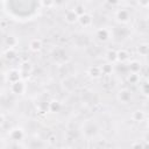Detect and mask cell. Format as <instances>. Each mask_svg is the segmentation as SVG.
Returning a JSON list of instances; mask_svg holds the SVG:
<instances>
[{"mask_svg":"<svg viewBox=\"0 0 149 149\" xmlns=\"http://www.w3.org/2000/svg\"><path fill=\"white\" fill-rule=\"evenodd\" d=\"M116 98H118V100H119L120 104L127 105V104H129V102L133 100V93H132V91H130L129 88L123 87V88H120V90L118 91Z\"/></svg>","mask_w":149,"mask_h":149,"instance_id":"1","label":"cell"},{"mask_svg":"<svg viewBox=\"0 0 149 149\" xmlns=\"http://www.w3.org/2000/svg\"><path fill=\"white\" fill-rule=\"evenodd\" d=\"M114 16H115V20L119 23H128L129 20H130V13L126 8H119V9H116Z\"/></svg>","mask_w":149,"mask_h":149,"instance_id":"2","label":"cell"},{"mask_svg":"<svg viewBox=\"0 0 149 149\" xmlns=\"http://www.w3.org/2000/svg\"><path fill=\"white\" fill-rule=\"evenodd\" d=\"M6 78H7V81L10 83V84H14L19 80H22V73H21V70H17V69H10L8 70L7 74H6Z\"/></svg>","mask_w":149,"mask_h":149,"instance_id":"3","label":"cell"},{"mask_svg":"<svg viewBox=\"0 0 149 149\" xmlns=\"http://www.w3.org/2000/svg\"><path fill=\"white\" fill-rule=\"evenodd\" d=\"M95 38L99 42H107L111 38V31L107 28H105V27L98 28L95 30Z\"/></svg>","mask_w":149,"mask_h":149,"instance_id":"4","label":"cell"},{"mask_svg":"<svg viewBox=\"0 0 149 149\" xmlns=\"http://www.w3.org/2000/svg\"><path fill=\"white\" fill-rule=\"evenodd\" d=\"M8 136H9V139H10L12 141L19 142V141L23 140V137H24V132H23L22 128L15 127V128H12V129H10V132L8 133Z\"/></svg>","mask_w":149,"mask_h":149,"instance_id":"5","label":"cell"},{"mask_svg":"<svg viewBox=\"0 0 149 149\" xmlns=\"http://www.w3.org/2000/svg\"><path fill=\"white\" fill-rule=\"evenodd\" d=\"M10 91L12 93L14 94H17V95H21L26 92V84L23 80H19L14 84H10Z\"/></svg>","mask_w":149,"mask_h":149,"instance_id":"6","label":"cell"},{"mask_svg":"<svg viewBox=\"0 0 149 149\" xmlns=\"http://www.w3.org/2000/svg\"><path fill=\"white\" fill-rule=\"evenodd\" d=\"M78 23L84 28H90L93 23V17L90 13H85L84 15L78 17Z\"/></svg>","mask_w":149,"mask_h":149,"instance_id":"7","label":"cell"},{"mask_svg":"<svg viewBox=\"0 0 149 149\" xmlns=\"http://www.w3.org/2000/svg\"><path fill=\"white\" fill-rule=\"evenodd\" d=\"M17 44H19V40L14 35H7L3 40V45L6 47L5 49H15Z\"/></svg>","mask_w":149,"mask_h":149,"instance_id":"8","label":"cell"},{"mask_svg":"<svg viewBox=\"0 0 149 149\" xmlns=\"http://www.w3.org/2000/svg\"><path fill=\"white\" fill-rule=\"evenodd\" d=\"M78 15L74 13V10L71 8V9H68L66 12H65V14H64V20H65V22L66 23H69V24H73V23H77L78 22Z\"/></svg>","mask_w":149,"mask_h":149,"instance_id":"9","label":"cell"},{"mask_svg":"<svg viewBox=\"0 0 149 149\" xmlns=\"http://www.w3.org/2000/svg\"><path fill=\"white\" fill-rule=\"evenodd\" d=\"M87 74L90 78L92 79H99L101 76H102V72H101V69L100 66L98 65H92L87 69Z\"/></svg>","mask_w":149,"mask_h":149,"instance_id":"10","label":"cell"},{"mask_svg":"<svg viewBox=\"0 0 149 149\" xmlns=\"http://www.w3.org/2000/svg\"><path fill=\"white\" fill-rule=\"evenodd\" d=\"M128 69H129V73H136V74H139L140 71L142 70V64H141L140 61H137V59H133V61L129 62V64H128Z\"/></svg>","mask_w":149,"mask_h":149,"instance_id":"11","label":"cell"},{"mask_svg":"<svg viewBox=\"0 0 149 149\" xmlns=\"http://www.w3.org/2000/svg\"><path fill=\"white\" fill-rule=\"evenodd\" d=\"M43 47V43L40 38H33L30 40L29 42V49L33 51V52H38Z\"/></svg>","mask_w":149,"mask_h":149,"instance_id":"12","label":"cell"},{"mask_svg":"<svg viewBox=\"0 0 149 149\" xmlns=\"http://www.w3.org/2000/svg\"><path fill=\"white\" fill-rule=\"evenodd\" d=\"M146 119H147L146 113H144V111H142V109H136V111H134V112L132 113V120L135 121V122H142V121H144Z\"/></svg>","mask_w":149,"mask_h":149,"instance_id":"13","label":"cell"},{"mask_svg":"<svg viewBox=\"0 0 149 149\" xmlns=\"http://www.w3.org/2000/svg\"><path fill=\"white\" fill-rule=\"evenodd\" d=\"M62 109V104L59 100H56V99H52L49 101V112L50 113H58L59 111Z\"/></svg>","mask_w":149,"mask_h":149,"instance_id":"14","label":"cell"},{"mask_svg":"<svg viewBox=\"0 0 149 149\" xmlns=\"http://www.w3.org/2000/svg\"><path fill=\"white\" fill-rule=\"evenodd\" d=\"M106 56V59L108 63L113 64L115 62H118V50H114V49H108L105 54Z\"/></svg>","mask_w":149,"mask_h":149,"instance_id":"15","label":"cell"},{"mask_svg":"<svg viewBox=\"0 0 149 149\" xmlns=\"http://www.w3.org/2000/svg\"><path fill=\"white\" fill-rule=\"evenodd\" d=\"M130 54L128 52V50L126 49H119L118 50V62L120 63H126L129 61Z\"/></svg>","mask_w":149,"mask_h":149,"instance_id":"16","label":"cell"},{"mask_svg":"<svg viewBox=\"0 0 149 149\" xmlns=\"http://www.w3.org/2000/svg\"><path fill=\"white\" fill-rule=\"evenodd\" d=\"M20 70H21V73H24V74H30V72L33 71V65L30 62L26 61V62H22L21 65H20Z\"/></svg>","mask_w":149,"mask_h":149,"instance_id":"17","label":"cell"},{"mask_svg":"<svg viewBox=\"0 0 149 149\" xmlns=\"http://www.w3.org/2000/svg\"><path fill=\"white\" fill-rule=\"evenodd\" d=\"M2 56L7 61H13L16 57V50L15 49H3Z\"/></svg>","mask_w":149,"mask_h":149,"instance_id":"18","label":"cell"},{"mask_svg":"<svg viewBox=\"0 0 149 149\" xmlns=\"http://www.w3.org/2000/svg\"><path fill=\"white\" fill-rule=\"evenodd\" d=\"M136 51L140 56H147L149 55V44L148 43H141L137 45Z\"/></svg>","mask_w":149,"mask_h":149,"instance_id":"19","label":"cell"},{"mask_svg":"<svg viewBox=\"0 0 149 149\" xmlns=\"http://www.w3.org/2000/svg\"><path fill=\"white\" fill-rule=\"evenodd\" d=\"M100 69H101V72H102V74H106V76H109V74H112V72H113V64H111V63H104V64H101L100 65Z\"/></svg>","mask_w":149,"mask_h":149,"instance_id":"20","label":"cell"},{"mask_svg":"<svg viewBox=\"0 0 149 149\" xmlns=\"http://www.w3.org/2000/svg\"><path fill=\"white\" fill-rule=\"evenodd\" d=\"M72 9L74 10V13H76L78 16H81V15H84L85 13H87V12H86V7H85L83 3H76Z\"/></svg>","mask_w":149,"mask_h":149,"instance_id":"21","label":"cell"},{"mask_svg":"<svg viewBox=\"0 0 149 149\" xmlns=\"http://www.w3.org/2000/svg\"><path fill=\"white\" fill-rule=\"evenodd\" d=\"M127 81H128L129 84H132V85H136V84L140 81V77H139V74H136V73H128V76H127Z\"/></svg>","mask_w":149,"mask_h":149,"instance_id":"22","label":"cell"},{"mask_svg":"<svg viewBox=\"0 0 149 149\" xmlns=\"http://www.w3.org/2000/svg\"><path fill=\"white\" fill-rule=\"evenodd\" d=\"M47 143L49 146H56V143H57V136L55 134H50L47 137Z\"/></svg>","mask_w":149,"mask_h":149,"instance_id":"23","label":"cell"},{"mask_svg":"<svg viewBox=\"0 0 149 149\" xmlns=\"http://www.w3.org/2000/svg\"><path fill=\"white\" fill-rule=\"evenodd\" d=\"M141 92H142L144 95H148V97H149V80L141 84Z\"/></svg>","mask_w":149,"mask_h":149,"instance_id":"24","label":"cell"},{"mask_svg":"<svg viewBox=\"0 0 149 149\" xmlns=\"http://www.w3.org/2000/svg\"><path fill=\"white\" fill-rule=\"evenodd\" d=\"M130 149H143V143L141 141H134L130 146Z\"/></svg>","mask_w":149,"mask_h":149,"instance_id":"25","label":"cell"},{"mask_svg":"<svg viewBox=\"0 0 149 149\" xmlns=\"http://www.w3.org/2000/svg\"><path fill=\"white\" fill-rule=\"evenodd\" d=\"M40 5H41V7L42 6H45V7H50V6H54L55 5V2H52V1H41L40 2Z\"/></svg>","mask_w":149,"mask_h":149,"instance_id":"26","label":"cell"},{"mask_svg":"<svg viewBox=\"0 0 149 149\" xmlns=\"http://www.w3.org/2000/svg\"><path fill=\"white\" fill-rule=\"evenodd\" d=\"M143 149H149V141L143 142Z\"/></svg>","mask_w":149,"mask_h":149,"instance_id":"27","label":"cell"},{"mask_svg":"<svg viewBox=\"0 0 149 149\" xmlns=\"http://www.w3.org/2000/svg\"><path fill=\"white\" fill-rule=\"evenodd\" d=\"M146 22H147V26H148V28H149V15H148L147 19H146Z\"/></svg>","mask_w":149,"mask_h":149,"instance_id":"28","label":"cell"},{"mask_svg":"<svg viewBox=\"0 0 149 149\" xmlns=\"http://www.w3.org/2000/svg\"><path fill=\"white\" fill-rule=\"evenodd\" d=\"M146 122H147V128L149 129V118H147V121Z\"/></svg>","mask_w":149,"mask_h":149,"instance_id":"29","label":"cell"},{"mask_svg":"<svg viewBox=\"0 0 149 149\" xmlns=\"http://www.w3.org/2000/svg\"><path fill=\"white\" fill-rule=\"evenodd\" d=\"M62 149H72V148H71V147H63Z\"/></svg>","mask_w":149,"mask_h":149,"instance_id":"30","label":"cell"}]
</instances>
